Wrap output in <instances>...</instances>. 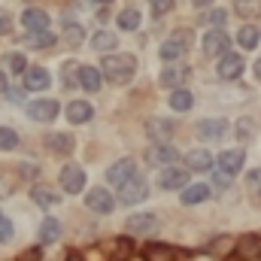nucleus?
Wrapping results in <instances>:
<instances>
[{
	"instance_id": "nucleus-22",
	"label": "nucleus",
	"mask_w": 261,
	"mask_h": 261,
	"mask_svg": "<svg viewBox=\"0 0 261 261\" xmlns=\"http://www.w3.org/2000/svg\"><path fill=\"white\" fill-rule=\"evenodd\" d=\"M31 197H34V203H37V206H43V210H49V206H55V203H58V192H52V189H46V186H34Z\"/></svg>"
},
{
	"instance_id": "nucleus-42",
	"label": "nucleus",
	"mask_w": 261,
	"mask_h": 261,
	"mask_svg": "<svg viewBox=\"0 0 261 261\" xmlns=\"http://www.w3.org/2000/svg\"><path fill=\"white\" fill-rule=\"evenodd\" d=\"M216 186H219V189H225V186H231V176H228L225 170H222V173H216Z\"/></svg>"
},
{
	"instance_id": "nucleus-47",
	"label": "nucleus",
	"mask_w": 261,
	"mask_h": 261,
	"mask_svg": "<svg viewBox=\"0 0 261 261\" xmlns=\"http://www.w3.org/2000/svg\"><path fill=\"white\" fill-rule=\"evenodd\" d=\"M67 261H82V258H79V255H70V258H67Z\"/></svg>"
},
{
	"instance_id": "nucleus-1",
	"label": "nucleus",
	"mask_w": 261,
	"mask_h": 261,
	"mask_svg": "<svg viewBox=\"0 0 261 261\" xmlns=\"http://www.w3.org/2000/svg\"><path fill=\"white\" fill-rule=\"evenodd\" d=\"M100 70L107 73L110 82H128L130 76L137 73V61L130 55H107L100 61Z\"/></svg>"
},
{
	"instance_id": "nucleus-40",
	"label": "nucleus",
	"mask_w": 261,
	"mask_h": 261,
	"mask_svg": "<svg viewBox=\"0 0 261 261\" xmlns=\"http://www.w3.org/2000/svg\"><path fill=\"white\" fill-rule=\"evenodd\" d=\"M206 18H210V21H213V24H222V21H225V18H228V12H225V9H213V12H210V15H206Z\"/></svg>"
},
{
	"instance_id": "nucleus-23",
	"label": "nucleus",
	"mask_w": 261,
	"mask_h": 261,
	"mask_svg": "<svg viewBox=\"0 0 261 261\" xmlns=\"http://www.w3.org/2000/svg\"><path fill=\"white\" fill-rule=\"evenodd\" d=\"M61 237V222L58 219H43V225H40V240L43 243H55Z\"/></svg>"
},
{
	"instance_id": "nucleus-10",
	"label": "nucleus",
	"mask_w": 261,
	"mask_h": 261,
	"mask_svg": "<svg viewBox=\"0 0 261 261\" xmlns=\"http://www.w3.org/2000/svg\"><path fill=\"white\" fill-rule=\"evenodd\" d=\"M28 116H31L34 122H52V119L58 116V103H55V100H34V103L28 107Z\"/></svg>"
},
{
	"instance_id": "nucleus-2",
	"label": "nucleus",
	"mask_w": 261,
	"mask_h": 261,
	"mask_svg": "<svg viewBox=\"0 0 261 261\" xmlns=\"http://www.w3.org/2000/svg\"><path fill=\"white\" fill-rule=\"evenodd\" d=\"M61 189H64L67 195H79L85 189V170L79 164H67L64 170H61Z\"/></svg>"
},
{
	"instance_id": "nucleus-3",
	"label": "nucleus",
	"mask_w": 261,
	"mask_h": 261,
	"mask_svg": "<svg viewBox=\"0 0 261 261\" xmlns=\"http://www.w3.org/2000/svg\"><path fill=\"white\" fill-rule=\"evenodd\" d=\"M137 176V167H134V161L130 158H122V161H116L110 170H107V182H113V186H125V182H130Z\"/></svg>"
},
{
	"instance_id": "nucleus-19",
	"label": "nucleus",
	"mask_w": 261,
	"mask_h": 261,
	"mask_svg": "<svg viewBox=\"0 0 261 261\" xmlns=\"http://www.w3.org/2000/svg\"><path fill=\"white\" fill-rule=\"evenodd\" d=\"M76 85H82L85 91H97V88H100V73H97L94 67H79Z\"/></svg>"
},
{
	"instance_id": "nucleus-16",
	"label": "nucleus",
	"mask_w": 261,
	"mask_h": 261,
	"mask_svg": "<svg viewBox=\"0 0 261 261\" xmlns=\"http://www.w3.org/2000/svg\"><path fill=\"white\" fill-rule=\"evenodd\" d=\"M21 21H24L28 31H37V34H43V31L49 28V15H46L43 9H24Z\"/></svg>"
},
{
	"instance_id": "nucleus-17",
	"label": "nucleus",
	"mask_w": 261,
	"mask_h": 261,
	"mask_svg": "<svg viewBox=\"0 0 261 261\" xmlns=\"http://www.w3.org/2000/svg\"><path fill=\"white\" fill-rule=\"evenodd\" d=\"M24 88H31V91H46V88H49V73H46L43 67H31V70L24 73Z\"/></svg>"
},
{
	"instance_id": "nucleus-5",
	"label": "nucleus",
	"mask_w": 261,
	"mask_h": 261,
	"mask_svg": "<svg viewBox=\"0 0 261 261\" xmlns=\"http://www.w3.org/2000/svg\"><path fill=\"white\" fill-rule=\"evenodd\" d=\"M85 203H88V210H94V213H113L116 210V200L113 195L100 186V189H91L88 195H85Z\"/></svg>"
},
{
	"instance_id": "nucleus-46",
	"label": "nucleus",
	"mask_w": 261,
	"mask_h": 261,
	"mask_svg": "<svg viewBox=\"0 0 261 261\" xmlns=\"http://www.w3.org/2000/svg\"><path fill=\"white\" fill-rule=\"evenodd\" d=\"M255 76H258V79H261V58H258V61H255Z\"/></svg>"
},
{
	"instance_id": "nucleus-15",
	"label": "nucleus",
	"mask_w": 261,
	"mask_h": 261,
	"mask_svg": "<svg viewBox=\"0 0 261 261\" xmlns=\"http://www.w3.org/2000/svg\"><path fill=\"white\" fill-rule=\"evenodd\" d=\"M186 167H189V170H197V173H203V170L213 167V155H210L206 149H192V152L186 155Z\"/></svg>"
},
{
	"instance_id": "nucleus-4",
	"label": "nucleus",
	"mask_w": 261,
	"mask_h": 261,
	"mask_svg": "<svg viewBox=\"0 0 261 261\" xmlns=\"http://www.w3.org/2000/svg\"><path fill=\"white\" fill-rule=\"evenodd\" d=\"M189 76H192V70H189L186 64H170L161 76H158V82H161L164 88L179 91V88H182V82H189Z\"/></svg>"
},
{
	"instance_id": "nucleus-25",
	"label": "nucleus",
	"mask_w": 261,
	"mask_h": 261,
	"mask_svg": "<svg viewBox=\"0 0 261 261\" xmlns=\"http://www.w3.org/2000/svg\"><path fill=\"white\" fill-rule=\"evenodd\" d=\"M234 9L243 18H255V15H261V0H234Z\"/></svg>"
},
{
	"instance_id": "nucleus-44",
	"label": "nucleus",
	"mask_w": 261,
	"mask_h": 261,
	"mask_svg": "<svg viewBox=\"0 0 261 261\" xmlns=\"http://www.w3.org/2000/svg\"><path fill=\"white\" fill-rule=\"evenodd\" d=\"M0 91H9V88H6V76H3V73H0Z\"/></svg>"
},
{
	"instance_id": "nucleus-45",
	"label": "nucleus",
	"mask_w": 261,
	"mask_h": 261,
	"mask_svg": "<svg viewBox=\"0 0 261 261\" xmlns=\"http://www.w3.org/2000/svg\"><path fill=\"white\" fill-rule=\"evenodd\" d=\"M192 3H195V6H210L213 0H192Z\"/></svg>"
},
{
	"instance_id": "nucleus-43",
	"label": "nucleus",
	"mask_w": 261,
	"mask_h": 261,
	"mask_svg": "<svg viewBox=\"0 0 261 261\" xmlns=\"http://www.w3.org/2000/svg\"><path fill=\"white\" fill-rule=\"evenodd\" d=\"M79 28H67V43H79Z\"/></svg>"
},
{
	"instance_id": "nucleus-31",
	"label": "nucleus",
	"mask_w": 261,
	"mask_h": 261,
	"mask_svg": "<svg viewBox=\"0 0 261 261\" xmlns=\"http://www.w3.org/2000/svg\"><path fill=\"white\" fill-rule=\"evenodd\" d=\"M116 43H119V40H116L113 34H107V31H103V34H97V37L91 40V46H94L97 52H110V49H116Z\"/></svg>"
},
{
	"instance_id": "nucleus-7",
	"label": "nucleus",
	"mask_w": 261,
	"mask_h": 261,
	"mask_svg": "<svg viewBox=\"0 0 261 261\" xmlns=\"http://www.w3.org/2000/svg\"><path fill=\"white\" fill-rule=\"evenodd\" d=\"M203 52H206L210 58L228 55V34H225V31H210V34H203Z\"/></svg>"
},
{
	"instance_id": "nucleus-14",
	"label": "nucleus",
	"mask_w": 261,
	"mask_h": 261,
	"mask_svg": "<svg viewBox=\"0 0 261 261\" xmlns=\"http://www.w3.org/2000/svg\"><path fill=\"white\" fill-rule=\"evenodd\" d=\"M176 155H179V152H176L173 146H167V143H155V146L149 149V161H152V164H164V167L173 164Z\"/></svg>"
},
{
	"instance_id": "nucleus-48",
	"label": "nucleus",
	"mask_w": 261,
	"mask_h": 261,
	"mask_svg": "<svg viewBox=\"0 0 261 261\" xmlns=\"http://www.w3.org/2000/svg\"><path fill=\"white\" fill-rule=\"evenodd\" d=\"M21 261H34V258H31V255H28V258H21Z\"/></svg>"
},
{
	"instance_id": "nucleus-28",
	"label": "nucleus",
	"mask_w": 261,
	"mask_h": 261,
	"mask_svg": "<svg viewBox=\"0 0 261 261\" xmlns=\"http://www.w3.org/2000/svg\"><path fill=\"white\" fill-rule=\"evenodd\" d=\"M170 107H173L176 113H189V110H192V91H186V88L173 91V97H170Z\"/></svg>"
},
{
	"instance_id": "nucleus-35",
	"label": "nucleus",
	"mask_w": 261,
	"mask_h": 261,
	"mask_svg": "<svg viewBox=\"0 0 261 261\" xmlns=\"http://www.w3.org/2000/svg\"><path fill=\"white\" fill-rule=\"evenodd\" d=\"M6 64L12 73H28V67H24V55H18V52H12V55H6Z\"/></svg>"
},
{
	"instance_id": "nucleus-36",
	"label": "nucleus",
	"mask_w": 261,
	"mask_h": 261,
	"mask_svg": "<svg viewBox=\"0 0 261 261\" xmlns=\"http://www.w3.org/2000/svg\"><path fill=\"white\" fill-rule=\"evenodd\" d=\"M58 37L55 34H49V31H43V34H37V37H31V46H37V49H43V46H52Z\"/></svg>"
},
{
	"instance_id": "nucleus-6",
	"label": "nucleus",
	"mask_w": 261,
	"mask_h": 261,
	"mask_svg": "<svg viewBox=\"0 0 261 261\" xmlns=\"http://www.w3.org/2000/svg\"><path fill=\"white\" fill-rule=\"evenodd\" d=\"M125 228H128L130 234H155V231L161 228V222H158L155 216H149V213H137V216L128 219Z\"/></svg>"
},
{
	"instance_id": "nucleus-32",
	"label": "nucleus",
	"mask_w": 261,
	"mask_h": 261,
	"mask_svg": "<svg viewBox=\"0 0 261 261\" xmlns=\"http://www.w3.org/2000/svg\"><path fill=\"white\" fill-rule=\"evenodd\" d=\"M137 24H140V12H137V9H125V12L119 15V28H122V31H134Z\"/></svg>"
},
{
	"instance_id": "nucleus-29",
	"label": "nucleus",
	"mask_w": 261,
	"mask_h": 261,
	"mask_svg": "<svg viewBox=\"0 0 261 261\" xmlns=\"http://www.w3.org/2000/svg\"><path fill=\"white\" fill-rule=\"evenodd\" d=\"M237 43L243 46V49H255L258 46V28H240V34H237Z\"/></svg>"
},
{
	"instance_id": "nucleus-13",
	"label": "nucleus",
	"mask_w": 261,
	"mask_h": 261,
	"mask_svg": "<svg viewBox=\"0 0 261 261\" xmlns=\"http://www.w3.org/2000/svg\"><path fill=\"white\" fill-rule=\"evenodd\" d=\"M243 161H246V155H243V149H228V152H222V158H219V164H222V170H225L228 176H234V173H240V167H243Z\"/></svg>"
},
{
	"instance_id": "nucleus-21",
	"label": "nucleus",
	"mask_w": 261,
	"mask_h": 261,
	"mask_svg": "<svg viewBox=\"0 0 261 261\" xmlns=\"http://www.w3.org/2000/svg\"><path fill=\"white\" fill-rule=\"evenodd\" d=\"M46 146H49L55 155H70V152H73V137H70V134H49V137H46Z\"/></svg>"
},
{
	"instance_id": "nucleus-24",
	"label": "nucleus",
	"mask_w": 261,
	"mask_h": 261,
	"mask_svg": "<svg viewBox=\"0 0 261 261\" xmlns=\"http://www.w3.org/2000/svg\"><path fill=\"white\" fill-rule=\"evenodd\" d=\"M237 252L243 258H261V237H243L240 246H237Z\"/></svg>"
},
{
	"instance_id": "nucleus-27",
	"label": "nucleus",
	"mask_w": 261,
	"mask_h": 261,
	"mask_svg": "<svg viewBox=\"0 0 261 261\" xmlns=\"http://www.w3.org/2000/svg\"><path fill=\"white\" fill-rule=\"evenodd\" d=\"M182 52H186V46H182V43H176V40H170V43H164V46H161V52H158V55H161L167 64H173L176 58H182Z\"/></svg>"
},
{
	"instance_id": "nucleus-26",
	"label": "nucleus",
	"mask_w": 261,
	"mask_h": 261,
	"mask_svg": "<svg viewBox=\"0 0 261 261\" xmlns=\"http://www.w3.org/2000/svg\"><path fill=\"white\" fill-rule=\"evenodd\" d=\"M210 197V189L206 186H189L186 192H182V203H189V206H195L200 200H206Z\"/></svg>"
},
{
	"instance_id": "nucleus-12",
	"label": "nucleus",
	"mask_w": 261,
	"mask_h": 261,
	"mask_svg": "<svg viewBox=\"0 0 261 261\" xmlns=\"http://www.w3.org/2000/svg\"><path fill=\"white\" fill-rule=\"evenodd\" d=\"M243 67H246V64H243V58H240V55L228 52V55L219 61V76H222V79H237V76L243 73Z\"/></svg>"
},
{
	"instance_id": "nucleus-20",
	"label": "nucleus",
	"mask_w": 261,
	"mask_h": 261,
	"mask_svg": "<svg viewBox=\"0 0 261 261\" xmlns=\"http://www.w3.org/2000/svg\"><path fill=\"white\" fill-rule=\"evenodd\" d=\"M91 103H85V100H73L70 107H67V119L73 122V125H82V122H88L91 119Z\"/></svg>"
},
{
	"instance_id": "nucleus-18",
	"label": "nucleus",
	"mask_w": 261,
	"mask_h": 261,
	"mask_svg": "<svg viewBox=\"0 0 261 261\" xmlns=\"http://www.w3.org/2000/svg\"><path fill=\"white\" fill-rule=\"evenodd\" d=\"M173 122H167V119H152L149 122V137H155V143H167L170 137H173Z\"/></svg>"
},
{
	"instance_id": "nucleus-39",
	"label": "nucleus",
	"mask_w": 261,
	"mask_h": 261,
	"mask_svg": "<svg viewBox=\"0 0 261 261\" xmlns=\"http://www.w3.org/2000/svg\"><path fill=\"white\" fill-rule=\"evenodd\" d=\"M249 192H255V195H261V167H258V170H252V173H249Z\"/></svg>"
},
{
	"instance_id": "nucleus-33",
	"label": "nucleus",
	"mask_w": 261,
	"mask_h": 261,
	"mask_svg": "<svg viewBox=\"0 0 261 261\" xmlns=\"http://www.w3.org/2000/svg\"><path fill=\"white\" fill-rule=\"evenodd\" d=\"M15 146H18V134L12 128H0V149L9 152V149H15Z\"/></svg>"
},
{
	"instance_id": "nucleus-49",
	"label": "nucleus",
	"mask_w": 261,
	"mask_h": 261,
	"mask_svg": "<svg viewBox=\"0 0 261 261\" xmlns=\"http://www.w3.org/2000/svg\"><path fill=\"white\" fill-rule=\"evenodd\" d=\"M103 3H110V0H103Z\"/></svg>"
},
{
	"instance_id": "nucleus-8",
	"label": "nucleus",
	"mask_w": 261,
	"mask_h": 261,
	"mask_svg": "<svg viewBox=\"0 0 261 261\" xmlns=\"http://www.w3.org/2000/svg\"><path fill=\"white\" fill-rule=\"evenodd\" d=\"M146 195H149V189H146V182H143L140 176H134L130 182H125V186L119 189L122 203H140V200H146Z\"/></svg>"
},
{
	"instance_id": "nucleus-41",
	"label": "nucleus",
	"mask_w": 261,
	"mask_h": 261,
	"mask_svg": "<svg viewBox=\"0 0 261 261\" xmlns=\"http://www.w3.org/2000/svg\"><path fill=\"white\" fill-rule=\"evenodd\" d=\"M9 28H12V18H9V12H0V34H9Z\"/></svg>"
},
{
	"instance_id": "nucleus-11",
	"label": "nucleus",
	"mask_w": 261,
	"mask_h": 261,
	"mask_svg": "<svg viewBox=\"0 0 261 261\" xmlns=\"http://www.w3.org/2000/svg\"><path fill=\"white\" fill-rule=\"evenodd\" d=\"M186 182H189V173L179 170V167H164L161 176H158V186L161 189H189Z\"/></svg>"
},
{
	"instance_id": "nucleus-34",
	"label": "nucleus",
	"mask_w": 261,
	"mask_h": 261,
	"mask_svg": "<svg viewBox=\"0 0 261 261\" xmlns=\"http://www.w3.org/2000/svg\"><path fill=\"white\" fill-rule=\"evenodd\" d=\"M237 140L240 143H249L252 140V119H240L237 122Z\"/></svg>"
},
{
	"instance_id": "nucleus-37",
	"label": "nucleus",
	"mask_w": 261,
	"mask_h": 261,
	"mask_svg": "<svg viewBox=\"0 0 261 261\" xmlns=\"http://www.w3.org/2000/svg\"><path fill=\"white\" fill-rule=\"evenodd\" d=\"M12 234H15V231H12V222H9L6 216H0V243H9Z\"/></svg>"
},
{
	"instance_id": "nucleus-9",
	"label": "nucleus",
	"mask_w": 261,
	"mask_h": 261,
	"mask_svg": "<svg viewBox=\"0 0 261 261\" xmlns=\"http://www.w3.org/2000/svg\"><path fill=\"white\" fill-rule=\"evenodd\" d=\"M225 130H228V122H225V119H203V122L197 125V137L206 140V143H213V140H222Z\"/></svg>"
},
{
	"instance_id": "nucleus-30",
	"label": "nucleus",
	"mask_w": 261,
	"mask_h": 261,
	"mask_svg": "<svg viewBox=\"0 0 261 261\" xmlns=\"http://www.w3.org/2000/svg\"><path fill=\"white\" fill-rule=\"evenodd\" d=\"M146 258L149 261H176V255H173L170 246H149L146 249Z\"/></svg>"
},
{
	"instance_id": "nucleus-38",
	"label": "nucleus",
	"mask_w": 261,
	"mask_h": 261,
	"mask_svg": "<svg viewBox=\"0 0 261 261\" xmlns=\"http://www.w3.org/2000/svg\"><path fill=\"white\" fill-rule=\"evenodd\" d=\"M173 9V0H152V15H167Z\"/></svg>"
}]
</instances>
